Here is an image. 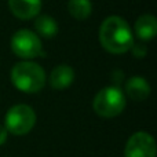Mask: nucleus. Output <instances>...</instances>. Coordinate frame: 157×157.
Returning <instances> with one entry per match:
<instances>
[{"label": "nucleus", "instance_id": "obj_1", "mask_svg": "<svg viewBox=\"0 0 157 157\" xmlns=\"http://www.w3.org/2000/svg\"><path fill=\"white\" fill-rule=\"evenodd\" d=\"M99 43L112 54H124L134 44V36L127 21L112 15L102 22L99 28Z\"/></svg>", "mask_w": 157, "mask_h": 157}, {"label": "nucleus", "instance_id": "obj_2", "mask_svg": "<svg viewBox=\"0 0 157 157\" xmlns=\"http://www.w3.org/2000/svg\"><path fill=\"white\" fill-rule=\"evenodd\" d=\"M11 81L22 92L35 94L43 90L46 84V73L43 68L35 62H19L11 69Z\"/></svg>", "mask_w": 157, "mask_h": 157}, {"label": "nucleus", "instance_id": "obj_3", "mask_svg": "<svg viewBox=\"0 0 157 157\" xmlns=\"http://www.w3.org/2000/svg\"><path fill=\"white\" fill-rule=\"evenodd\" d=\"M92 108L95 113L101 117H106V119L116 117L125 108L124 94L117 87H105L95 95Z\"/></svg>", "mask_w": 157, "mask_h": 157}, {"label": "nucleus", "instance_id": "obj_4", "mask_svg": "<svg viewBox=\"0 0 157 157\" xmlns=\"http://www.w3.org/2000/svg\"><path fill=\"white\" fill-rule=\"evenodd\" d=\"M36 124V113L30 106L28 105H15L10 108L6 114L4 127L8 132L14 135H25L28 134Z\"/></svg>", "mask_w": 157, "mask_h": 157}, {"label": "nucleus", "instance_id": "obj_5", "mask_svg": "<svg viewBox=\"0 0 157 157\" xmlns=\"http://www.w3.org/2000/svg\"><path fill=\"white\" fill-rule=\"evenodd\" d=\"M11 50L17 57L24 59L44 55L39 36L28 29H21L14 33V36L11 37Z\"/></svg>", "mask_w": 157, "mask_h": 157}, {"label": "nucleus", "instance_id": "obj_6", "mask_svg": "<svg viewBox=\"0 0 157 157\" xmlns=\"http://www.w3.org/2000/svg\"><path fill=\"white\" fill-rule=\"evenodd\" d=\"M125 157H156V142L150 134L138 131L132 134L125 145Z\"/></svg>", "mask_w": 157, "mask_h": 157}, {"label": "nucleus", "instance_id": "obj_7", "mask_svg": "<svg viewBox=\"0 0 157 157\" xmlns=\"http://www.w3.org/2000/svg\"><path fill=\"white\" fill-rule=\"evenodd\" d=\"M11 13L19 19H32L41 10V0H8Z\"/></svg>", "mask_w": 157, "mask_h": 157}, {"label": "nucleus", "instance_id": "obj_8", "mask_svg": "<svg viewBox=\"0 0 157 157\" xmlns=\"http://www.w3.org/2000/svg\"><path fill=\"white\" fill-rule=\"evenodd\" d=\"M75 72L69 65L55 66L50 73V86L54 90H65L73 83Z\"/></svg>", "mask_w": 157, "mask_h": 157}, {"label": "nucleus", "instance_id": "obj_9", "mask_svg": "<svg viewBox=\"0 0 157 157\" xmlns=\"http://www.w3.org/2000/svg\"><path fill=\"white\" fill-rule=\"evenodd\" d=\"M125 92L134 101H145L150 94V86L144 77L134 76L128 78L125 83Z\"/></svg>", "mask_w": 157, "mask_h": 157}, {"label": "nucleus", "instance_id": "obj_10", "mask_svg": "<svg viewBox=\"0 0 157 157\" xmlns=\"http://www.w3.org/2000/svg\"><path fill=\"white\" fill-rule=\"evenodd\" d=\"M135 33L141 40H152L157 33V19L150 14H144L135 22Z\"/></svg>", "mask_w": 157, "mask_h": 157}, {"label": "nucleus", "instance_id": "obj_11", "mask_svg": "<svg viewBox=\"0 0 157 157\" xmlns=\"http://www.w3.org/2000/svg\"><path fill=\"white\" fill-rule=\"evenodd\" d=\"M35 29L40 36L51 39L57 35L58 25L52 17L50 15H39L35 21Z\"/></svg>", "mask_w": 157, "mask_h": 157}, {"label": "nucleus", "instance_id": "obj_12", "mask_svg": "<svg viewBox=\"0 0 157 157\" xmlns=\"http://www.w3.org/2000/svg\"><path fill=\"white\" fill-rule=\"evenodd\" d=\"M68 11L73 18L80 19V21L88 18L92 11L91 0H69Z\"/></svg>", "mask_w": 157, "mask_h": 157}, {"label": "nucleus", "instance_id": "obj_13", "mask_svg": "<svg viewBox=\"0 0 157 157\" xmlns=\"http://www.w3.org/2000/svg\"><path fill=\"white\" fill-rule=\"evenodd\" d=\"M131 50L134 51V55L135 57H144L145 54H146V48H145L142 44H132V47H131Z\"/></svg>", "mask_w": 157, "mask_h": 157}, {"label": "nucleus", "instance_id": "obj_14", "mask_svg": "<svg viewBox=\"0 0 157 157\" xmlns=\"http://www.w3.org/2000/svg\"><path fill=\"white\" fill-rule=\"evenodd\" d=\"M7 135H8L7 128H6L3 124H0V146H2V145L6 142V139H7Z\"/></svg>", "mask_w": 157, "mask_h": 157}]
</instances>
